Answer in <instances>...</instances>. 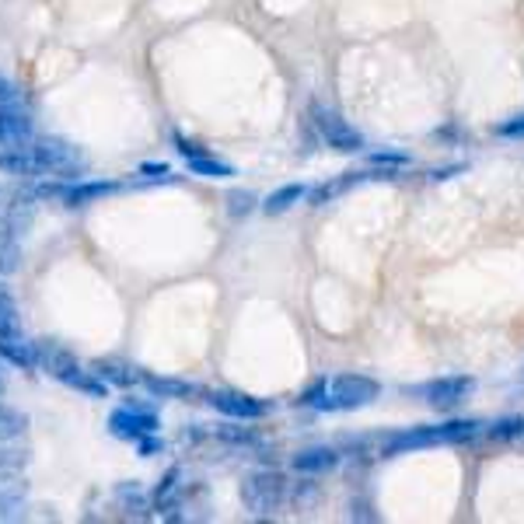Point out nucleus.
<instances>
[{
    "label": "nucleus",
    "instance_id": "obj_37",
    "mask_svg": "<svg viewBox=\"0 0 524 524\" xmlns=\"http://www.w3.org/2000/svg\"><path fill=\"white\" fill-rule=\"evenodd\" d=\"M4 388H7V370H4V361H0V395H4Z\"/></svg>",
    "mask_w": 524,
    "mask_h": 524
},
{
    "label": "nucleus",
    "instance_id": "obj_10",
    "mask_svg": "<svg viewBox=\"0 0 524 524\" xmlns=\"http://www.w3.org/2000/svg\"><path fill=\"white\" fill-rule=\"evenodd\" d=\"M36 137L39 133H36V120H32V109L29 105L0 109V147H25Z\"/></svg>",
    "mask_w": 524,
    "mask_h": 524
},
{
    "label": "nucleus",
    "instance_id": "obj_27",
    "mask_svg": "<svg viewBox=\"0 0 524 524\" xmlns=\"http://www.w3.org/2000/svg\"><path fill=\"white\" fill-rule=\"evenodd\" d=\"M11 105H29V102H25L21 84L11 81V78L0 71V109H11Z\"/></svg>",
    "mask_w": 524,
    "mask_h": 524
},
{
    "label": "nucleus",
    "instance_id": "obj_2",
    "mask_svg": "<svg viewBox=\"0 0 524 524\" xmlns=\"http://www.w3.org/2000/svg\"><path fill=\"white\" fill-rule=\"evenodd\" d=\"M479 434H483L479 420H451V423H441V427H416V430L395 434L392 441L385 444V454H403L409 447H427V444H462L479 437Z\"/></svg>",
    "mask_w": 524,
    "mask_h": 524
},
{
    "label": "nucleus",
    "instance_id": "obj_7",
    "mask_svg": "<svg viewBox=\"0 0 524 524\" xmlns=\"http://www.w3.org/2000/svg\"><path fill=\"white\" fill-rule=\"evenodd\" d=\"M206 403L213 405L217 412H224L228 420H238V423H255L266 416V403L248 395V392H235V388H217L206 395Z\"/></svg>",
    "mask_w": 524,
    "mask_h": 524
},
{
    "label": "nucleus",
    "instance_id": "obj_36",
    "mask_svg": "<svg viewBox=\"0 0 524 524\" xmlns=\"http://www.w3.org/2000/svg\"><path fill=\"white\" fill-rule=\"evenodd\" d=\"M462 168H465V164H447V168H434V171H430V179H451V175H458Z\"/></svg>",
    "mask_w": 524,
    "mask_h": 524
},
{
    "label": "nucleus",
    "instance_id": "obj_31",
    "mask_svg": "<svg viewBox=\"0 0 524 524\" xmlns=\"http://www.w3.org/2000/svg\"><path fill=\"white\" fill-rule=\"evenodd\" d=\"M228 210H231V217H245V213H252V210H255V196H252V193H245V189H238V193H231V196H228Z\"/></svg>",
    "mask_w": 524,
    "mask_h": 524
},
{
    "label": "nucleus",
    "instance_id": "obj_29",
    "mask_svg": "<svg viewBox=\"0 0 524 524\" xmlns=\"http://www.w3.org/2000/svg\"><path fill=\"white\" fill-rule=\"evenodd\" d=\"M350 182H322L319 189H312L308 196H312V206H325V203H332L343 189H346Z\"/></svg>",
    "mask_w": 524,
    "mask_h": 524
},
{
    "label": "nucleus",
    "instance_id": "obj_30",
    "mask_svg": "<svg viewBox=\"0 0 524 524\" xmlns=\"http://www.w3.org/2000/svg\"><path fill=\"white\" fill-rule=\"evenodd\" d=\"M137 175L140 179H147V182H171V168L168 164H158V162H144L137 168Z\"/></svg>",
    "mask_w": 524,
    "mask_h": 524
},
{
    "label": "nucleus",
    "instance_id": "obj_19",
    "mask_svg": "<svg viewBox=\"0 0 524 524\" xmlns=\"http://www.w3.org/2000/svg\"><path fill=\"white\" fill-rule=\"evenodd\" d=\"M179 489H182V469L171 465L162 479H158V486L151 489V500H154V511L158 514H168V511L179 507Z\"/></svg>",
    "mask_w": 524,
    "mask_h": 524
},
{
    "label": "nucleus",
    "instance_id": "obj_34",
    "mask_svg": "<svg viewBox=\"0 0 524 524\" xmlns=\"http://www.w3.org/2000/svg\"><path fill=\"white\" fill-rule=\"evenodd\" d=\"M496 133H500V137H524V116H514V120L500 122Z\"/></svg>",
    "mask_w": 524,
    "mask_h": 524
},
{
    "label": "nucleus",
    "instance_id": "obj_6",
    "mask_svg": "<svg viewBox=\"0 0 524 524\" xmlns=\"http://www.w3.org/2000/svg\"><path fill=\"white\" fill-rule=\"evenodd\" d=\"M158 427H162L158 412L144 403H126L109 412V434L120 437V441L137 444L140 437H147V434H158Z\"/></svg>",
    "mask_w": 524,
    "mask_h": 524
},
{
    "label": "nucleus",
    "instance_id": "obj_17",
    "mask_svg": "<svg viewBox=\"0 0 524 524\" xmlns=\"http://www.w3.org/2000/svg\"><path fill=\"white\" fill-rule=\"evenodd\" d=\"M0 361L21 370H36V343H29L21 332L18 336H0Z\"/></svg>",
    "mask_w": 524,
    "mask_h": 524
},
{
    "label": "nucleus",
    "instance_id": "obj_32",
    "mask_svg": "<svg viewBox=\"0 0 524 524\" xmlns=\"http://www.w3.org/2000/svg\"><path fill=\"white\" fill-rule=\"evenodd\" d=\"M171 140H175V151H179L182 158H200V154H206V147H203V144H196V140H189L186 133H175Z\"/></svg>",
    "mask_w": 524,
    "mask_h": 524
},
{
    "label": "nucleus",
    "instance_id": "obj_35",
    "mask_svg": "<svg viewBox=\"0 0 524 524\" xmlns=\"http://www.w3.org/2000/svg\"><path fill=\"white\" fill-rule=\"evenodd\" d=\"M370 162L385 164V168H388V164H405L409 158H405V154H399V151H378V154H370Z\"/></svg>",
    "mask_w": 524,
    "mask_h": 524
},
{
    "label": "nucleus",
    "instance_id": "obj_9",
    "mask_svg": "<svg viewBox=\"0 0 524 524\" xmlns=\"http://www.w3.org/2000/svg\"><path fill=\"white\" fill-rule=\"evenodd\" d=\"M472 388H476L472 378H465V374H451V378H434V381L420 385V395L427 399V405H434V409L447 412V409H454L462 399H469Z\"/></svg>",
    "mask_w": 524,
    "mask_h": 524
},
{
    "label": "nucleus",
    "instance_id": "obj_4",
    "mask_svg": "<svg viewBox=\"0 0 524 524\" xmlns=\"http://www.w3.org/2000/svg\"><path fill=\"white\" fill-rule=\"evenodd\" d=\"M308 120L315 126V133L322 137V144H329L332 151H339V154H361L363 151V137L350 126V122L343 120L336 109L315 102V105L308 109Z\"/></svg>",
    "mask_w": 524,
    "mask_h": 524
},
{
    "label": "nucleus",
    "instance_id": "obj_25",
    "mask_svg": "<svg viewBox=\"0 0 524 524\" xmlns=\"http://www.w3.org/2000/svg\"><path fill=\"white\" fill-rule=\"evenodd\" d=\"M18 301L7 287H0V336H18Z\"/></svg>",
    "mask_w": 524,
    "mask_h": 524
},
{
    "label": "nucleus",
    "instance_id": "obj_14",
    "mask_svg": "<svg viewBox=\"0 0 524 524\" xmlns=\"http://www.w3.org/2000/svg\"><path fill=\"white\" fill-rule=\"evenodd\" d=\"M140 385H144L154 399H189V395H200V388L189 385V381H179V378H158V374H147V370H140Z\"/></svg>",
    "mask_w": 524,
    "mask_h": 524
},
{
    "label": "nucleus",
    "instance_id": "obj_3",
    "mask_svg": "<svg viewBox=\"0 0 524 524\" xmlns=\"http://www.w3.org/2000/svg\"><path fill=\"white\" fill-rule=\"evenodd\" d=\"M283 500H287V479L277 469H255L242 483L245 511L255 518H270L273 511H280Z\"/></svg>",
    "mask_w": 524,
    "mask_h": 524
},
{
    "label": "nucleus",
    "instance_id": "obj_24",
    "mask_svg": "<svg viewBox=\"0 0 524 524\" xmlns=\"http://www.w3.org/2000/svg\"><path fill=\"white\" fill-rule=\"evenodd\" d=\"M189 164V171L193 175H200V179H231L235 175V168L228 162H220V158H213V154H200V158H186Z\"/></svg>",
    "mask_w": 524,
    "mask_h": 524
},
{
    "label": "nucleus",
    "instance_id": "obj_15",
    "mask_svg": "<svg viewBox=\"0 0 524 524\" xmlns=\"http://www.w3.org/2000/svg\"><path fill=\"white\" fill-rule=\"evenodd\" d=\"M0 175H11V179H39V168L36 158L25 147H0Z\"/></svg>",
    "mask_w": 524,
    "mask_h": 524
},
{
    "label": "nucleus",
    "instance_id": "obj_8",
    "mask_svg": "<svg viewBox=\"0 0 524 524\" xmlns=\"http://www.w3.org/2000/svg\"><path fill=\"white\" fill-rule=\"evenodd\" d=\"M36 367H39L42 374H49L53 381H60V385H71V381L78 378V370H81L78 357H74L67 346L49 343V339H39V343H36Z\"/></svg>",
    "mask_w": 524,
    "mask_h": 524
},
{
    "label": "nucleus",
    "instance_id": "obj_11",
    "mask_svg": "<svg viewBox=\"0 0 524 524\" xmlns=\"http://www.w3.org/2000/svg\"><path fill=\"white\" fill-rule=\"evenodd\" d=\"M112 503H116V511H120L126 521H144V518L151 514V507H154L151 493H144L137 483L116 486V489H112Z\"/></svg>",
    "mask_w": 524,
    "mask_h": 524
},
{
    "label": "nucleus",
    "instance_id": "obj_16",
    "mask_svg": "<svg viewBox=\"0 0 524 524\" xmlns=\"http://www.w3.org/2000/svg\"><path fill=\"white\" fill-rule=\"evenodd\" d=\"M21 238L25 231L0 220V277H11L21 266Z\"/></svg>",
    "mask_w": 524,
    "mask_h": 524
},
{
    "label": "nucleus",
    "instance_id": "obj_5",
    "mask_svg": "<svg viewBox=\"0 0 524 524\" xmlns=\"http://www.w3.org/2000/svg\"><path fill=\"white\" fill-rule=\"evenodd\" d=\"M378 381L367 374H336L329 381V399L325 412H343V409H363L378 399Z\"/></svg>",
    "mask_w": 524,
    "mask_h": 524
},
{
    "label": "nucleus",
    "instance_id": "obj_23",
    "mask_svg": "<svg viewBox=\"0 0 524 524\" xmlns=\"http://www.w3.org/2000/svg\"><path fill=\"white\" fill-rule=\"evenodd\" d=\"M29 430V416L14 405L0 403V441H21Z\"/></svg>",
    "mask_w": 524,
    "mask_h": 524
},
{
    "label": "nucleus",
    "instance_id": "obj_20",
    "mask_svg": "<svg viewBox=\"0 0 524 524\" xmlns=\"http://www.w3.org/2000/svg\"><path fill=\"white\" fill-rule=\"evenodd\" d=\"M91 370H95L98 378H105L112 388H133V385L140 381V367H129V363H122V361H95L91 363Z\"/></svg>",
    "mask_w": 524,
    "mask_h": 524
},
{
    "label": "nucleus",
    "instance_id": "obj_33",
    "mask_svg": "<svg viewBox=\"0 0 524 524\" xmlns=\"http://www.w3.org/2000/svg\"><path fill=\"white\" fill-rule=\"evenodd\" d=\"M137 454H140V458L164 454V441L158 437V434H147V437H140V441H137Z\"/></svg>",
    "mask_w": 524,
    "mask_h": 524
},
{
    "label": "nucleus",
    "instance_id": "obj_18",
    "mask_svg": "<svg viewBox=\"0 0 524 524\" xmlns=\"http://www.w3.org/2000/svg\"><path fill=\"white\" fill-rule=\"evenodd\" d=\"M29 514V489L21 483L0 486V524L21 521Z\"/></svg>",
    "mask_w": 524,
    "mask_h": 524
},
{
    "label": "nucleus",
    "instance_id": "obj_28",
    "mask_svg": "<svg viewBox=\"0 0 524 524\" xmlns=\"http://www.w3.org/2000/svg\"><path fill=\"white\" fill-rule=\"evenodd\" d=\"M518 434H524L521 416H507V420H496L489 427V437H496V441H507V437H518Z\"/></svg>",
    "mask_w": 524,
    "mask_h": 524
},
{
    "label": "nucleus",
    "instance_id": "obj_26",
    "mask_svg": "<svg viewBox=\"0 0 524 524\" xmlns=\"http://www.w3.org/2000/svg\"><path fill=\"white\" fill-rule=\"evenodd\" d=\"M325 399H329V378H319V381H312V385L301 392L297 403L308 405V409H322L325 412Z\"/></svg>",
    "mask_w": 524,
    "mask_h": 524
},
{
    "label": "nucleus",
    "instance_id": "obj_1",
    "mask_svg": "<svg viewBox=\"0 0 524 524\" xmlns=\"http://www.w3.org/2000/svg\"><path fill=\"white\" fill-rule=\"evenodd\" d=\"M36 168H39V179H63V182H74L87 175V158L81 151L63 140V137H36L29 144Z\"/></svg>",
    "mask_w": 524,
    "mask_h": 524
},
{
    "label": "nucleus",
    "instance_id": "obj_21",
    "mask_svg": "<svg viewBox=\"0 0 524 524\" xmlns=\"http://www.w3.org/2000/svg\"><path fill=\"white\" fill-rule=\"evenodd\" d=\"M308 186H301V182H287V186H280V189H273L266 200H262V210L273 217V213H287L290 206H297L301 200H308Z\"/></svg>",
    "mask_w": 524,
    "mask_h": 524
},
{
    "label": "nucleus",
    "instance_id": "obj_12",
    "mask_svg": "<svg viewBox=\"0 0 524 524\" xmlns=\"http://www.w3.org/2000/svg\"><path fill=\"white\" fill-rule=\"evenodd\" d=\"M290 465H294V472H301V476H322V472L339 465V451L329 447V444H315V447L297 451V454L290 458Z\"/></svg>",
    "mask_w": 524,
    "mask_h": 524
},
{
    "label": "nucleus",
    "instance_id": "obj_22",
    "mask_svg": "<svg viewBox=\"0 0 524 524\" xmlns=\"http://www.w3.org/2000/svg\"><path fill=\"white\" fill-rule=\"evenodd\" d=\"M213 437L220 444H228V447H259V430L255 427H238V420L235 423H224V427H213Z\"/></svg>",
    "mask_w": 524,
    "mask_h": 524
},
{
    "label": "nucleus",
    "instance_id": "obj_13",
    "mask_svg": "<svg viewBox=\"0 0 524 524\" xmlns=\"http://www.w3.org/2000/svg\"><path fill=\"white\" fill-rule=\"evenodd\" d=\"M32 465V451L18 441H0V486L18 483Z\"/></svg>",
    "mask_w": 524,
    "mask_h": 524
}]
</instances>
